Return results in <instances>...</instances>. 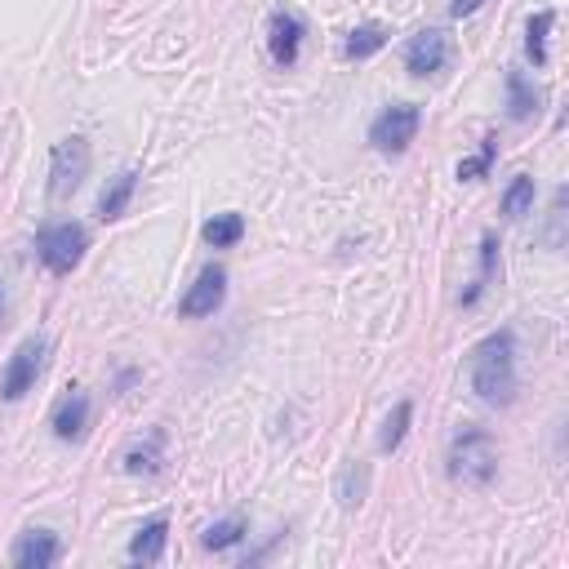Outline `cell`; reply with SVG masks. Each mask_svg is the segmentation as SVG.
Returning a JSON list of instances; mask_svg holds the SVG:
<instances>
[{
    "label": "cell",
    "instance_id": "cell-7",
    "mask_svg": "<svg viewBox=\"0 0 569 569\" xmlns=\"http://www.w3.org/2000/svg\"><path fill=\"white\" fill-rule=\"evenodd\" d=\"M223 299H228V271H223L219 263H209V267L191 280V290L183 294L178 316H187V321H196V316H213V312L223 307Z\"/></svg>",
    "mask_w": 569,
    "mask_h": 569
},
{
    "label": "cell",
    "instance_id": "cell-18",
    "mask_svg": "<svg viewBox=\"0 0 569 569\" xmlns=\"http://www.w3.org/2000/svg\"><path fill=\"white\" fill-rule=\"evenodd\" d=\"M245 534H249V521H245V516H228V521H213L200 543H205L209 551H228V547H236Z\"/></svg>",
    "mask_w": 569,
    "mask_h": 569
},
{
    "label": "cell",
    "instance_id": "cell-25",
    "mask_svg": "<svg viewBox=\"0 0 569 569\" xmlns=\"http://www.w3.org/2000/svg\"><path fill=\"white\" fill-rule=\"evenodd\" d=\"M480 5H485V0H450V14H454V19H467V14H476Z\"/></svg>",
    "mask_w": 569,
    "mask_h": 569
},
{
    "label": "cell",
    "instance_id": "cell-17",
    "mask_svg": "<svg viewBox=\"0 0 569 569\" xmlns=\"http://www.w3.org/2000/svg\"><path fill=\"white\" fill-rule=\"evenodd\" d=\"M383 45H387V27H379V23H365V27H356V32L347 36L342 54L361 62V58H374V54H379Z\"/></svg>",
    "mask_w": 569,
    "mask_h": 569
},
{
    "label": "cell",
    "instance_id": "cell-16",
    "mask_svg": "<svg viewBox=\"0 0 569 569\" xmlns=\"http://www.w3.org/2000/svg\"><path fill=\"white\" fill-rule=\"evenodd\" d=\"M200 236H205L213 249H232V245L245 236V219H241V213H213Z\"/></svg>",
    "mask_w": 569,
    "mask_h": 569
},
{
    "label": "cell",
    "instance_id": "cell-26",
    "mask_svg": "<svg viewBox=\"0 0 569 569\" xmlns=\"http://www.w3.org/2000/svg\"><path fill=\"white\" fill-rule=\"evenodd\" d=\"M5 316H10V299H5V280H0V325H5Z\"/></svg>",
    "mask_w": 569,
    "mask_h": 569
},
{
    "label": "cell",
    "instance_id": "cell-19",
    "mask_svg": "<svg viewBox=\"0 0 569 569\" xmlns=\"http://www.w3.org/2000/svg\"><path fill=\"white\" fill-rule=\"evenodd\" d=\"M409 418H414V405H409V400H400V405L387 414L383 437H379V450H383V454H396V450H400V441H405V432H409Z\"/></svg>",
    "mask_w": 569,
    "mask_h": 569
},
{
    "label": "cell",
    "instance_id": "cell-5",
    "mask_svg": "<svg viewBox=\"0 0 569 569\" xmlns=\"http://www.w3.org/2000/svg\"><path fill=\"white\" fill-rule=\"evenodd\" d=\"M45 356H49V342L40 334L27 338V342H19V351L10 356L5 374H0V396H5V400H23L36 387V379L45 374Z\"/></svg>",
    "mask_w": 569,
    "mask_h": 569
},
{
    "label": "cell",
    "instance_id": "cell-23",
    "mask_svg": "<svg viewBox=\"0 0 569 569\" xmlns=\"http://www.w3.org/2000/svg\"><path fill=\"white\" fill-rule=\"evenodd\" d=\"M125 467H129L133 476H152V472L161 467V437H156L148 450H129V454H125Z\"/></svg>",
    "mask_w": 569,
    "mask_h": 569
},
{
    "label": "cell",
    "instance_id": "cell-6",
    "mask_svg": "<svg viewBox=\"0 0 569 569\" xmlns=\"http://www.w3.org/2000/svg\"><path fill=\"white\" fill-rule=\"evenodd\" d=\"M418 125H422V112L414 107V103H396V107H387V112H379V120L370 125V142L379 152H405L409 142H414V133H418Z\"/></svg>",
    "mask_w": 569,
    "mask_h": 569
},
{
    "label": "cell",
    "instance_id": "cell-22",
    "mask_svg": "<svg viewBox=\"0 0 569 569\" xmlns=\"http://www.w3.org/2000/svg\"><path fill=\"white\" fill-rule=\"evenodd\" d=\"M493 156H498V138H485V142H480V156H472V161H463V165H458V178H463V183L485 178V174H489V165H493Z\"/></svg>",
    "mask_w": 569,
    "mask_h": 569
},
{
    "label": "cell",
    "instance_id": "cell-15",
    "mask_svg": "<svg viewBox=\"0 0 569 569\" xmlns=\"http://www.w3.org/2000/svg\"><path fill=\"white\" fill-rule=\"evenodd\" d=\"M538 112V90L525 81V71L508 67V116L512 120H530Z\"/></svg>",
    "mask_w": 569,
    "mask_h": 569
},
{
    "label": "cell",
    "instance_id": "cell-14",
    "mask_svg": "<svg viewBox=\"0 0 569 569\" xmlns=\"http://www.w3.org/2000/svg\"><path fill=\"white\" fill-rule=\"evenodd\" d=\"M133 187H138V174L133 170H125V174H116L107 187H103V196H98V219H120L125 213V205H129V196H133Z\"/></svg>",
    "mask_w": 569,
    "mask_h": 569
},
{
    "label": "cell",
    "instance_id": "cell-1",
    "mask_svg": "<svg viewBox=\"0 0 569 569\" xmlns=\"http://www.w3.org/2000/svg\"><path fill=\"white\" fill-rule=\"evenodd\" d=\"M472 392L493 409H508L516 400V342H512V329L489 334L472 351Z\"/></svg>",
    "mask_w": 569,
    "mask_h": 569
},
{
    "label": "cell",
    "instance_id": "cell-11",
    "mask_svg": "<svg viewBox=\"0 0 569 569\" xmlns=\"http://www.w3.org/2000/svg\"><path fill=\"white\" fill-rule=\"evenodd\" d=\"M58 556H62V543H58L54 530H27L14 547V565H23V569H45Z\"/></svg>",
    "mask_w": 569,
    "mask_h": 569
},
{
    "label": "cell",
    "instance_id": "cell-8",
    "mask_svg": "<svg viewBox=\"0 0 569 569\" xmlns=\"http://www.w3.org/2000/svg\"><path fill=\"white\" fill-rule=\"evenodd\" d=\"M303 36H307V27H303V19L294 10H276L271 14V23H267V49H271V58L280 67H294L299 62Z\"/></svg>",
    "mask_w": 569,
    "mask_h": 569
},
{
    "label": "cell",
    "instance_id": "cell-21",
    "mask_svg": "<svg viewBox=\"0 0 569 569\" xmlns=\"http://www.w3.org/2000/svg\"><path fill=\"white\" fill-rule=\"evenodd\" d=\"M551 23H556L551 10H543V14H534V19L525 23V49H530L534 67H547V32H551Z\"/></svg>",
    "mask_w": 569,
    "mask_h": 569
},
{
    "label": "cell",
    "instance_id": "cell-3",
    "mask_svg": "<svg viewBox=\"0 0 569 569\" xmlns=\"http://www.w3.org/2000/svg\"><path fill=\"white\" fill-rule=\"evenodd\" d=\"M85 245H90V232L81 223H49L36 236V258L54 276H67V271H77V263L85 258Z\"/></svg>",
    "mask_w": 569,
    "mask_h": 569
},
{
    "label": "cell",
    "instance_id": "cell-2",
    "mask_svg": "<svg viewBox=\"0 0 569 569\" xmlns=\"http://www.w3.org/2000/svg\"><path fill=\"white\" fill-rule=\"evenodd\" d=\"M450 476L458 485H472V489H480V485H489L498 476V445H493V437L485 432V427H467V432L454 437Z\"/></svg>",
    "mask_w": 569,
    "mask_h": 569
},
{
    "label": "cell",
    "instance_id": "cell-10",
    "mask_svg": "<svg viewBox=\"0 0 569 569\" xmlns=\"http://www.w3.org/2000/svg\"><path fill=\"white\" fill-rule=\"evenodd\" d=\"M334 498H338V508L342 512H356L370 498V467L361 458H347L338 467V480H334Z\"/></svg>",
    "mask_w": 569,
    "mask_h": 569
},
{
    "label": "cell",
    "instance_id": "cell-24",
    "mask_svg": "<svg viewBox=\"0 0 569 569\" xmlns=\"http://www.w3.org/2000/svg\"><path fill=\"white\" fill-rule=\"evenodd\" d=\"M560 223H565V187H560L556 200H551V232H547V245H551V249H560V241H565V236H560Z\"/></svg>",
    "mask_w": 569,
    "mask_h": 569
},
{
    "label": "cell",
    "instance_id": "cell-4",
    "mask_svg": "<svg viewBox=\"0 0 569 569\" xmlns=\"http://www.w3.org/2000/svg\"><path fill=\"white\" fill-rule=\"evenodd\" d=\"M90 142L85 138H62L54 156H49V196L54 200H67V196H77L81 183L90 178Z\"/></svg>",
    "mask_w": 569,
    "mask_h": 569
},
{
    "label": "cell",
    "instance_id": "cell-13",
    "mask_svg": "<svg viewBox=\"0 0 569 569\" xmlns=\"http://www.w3.org/2000/svg\"><path fill=\"white\" fill-rule=\"evenodd\" d=\"M165 538H170V521L165 516L148 521V525L133 534V543H129V560L133 565H156L165 556Z\"/></svg>",
    "mask_w": 569,
    "mask_h": 569
},
{
    "label": "cell",
    "instance_id": "cell-12",
    "mask_svg": "<svg viewBox=\"0 0 569 569\" xmlns=\"http://www.w3.org/2000/svg\"><path fill=\"white\" fill-rule=\"evenodd\" d=\"M85 422H90V396H85V392H71V396L54 409V418H49V427H54L58 441H77V437L85 432Z\"/></svg>",
    "mask_w": 569,
    "mask_h": 569
},
{
    "label": "cell",
    "instance_id": "cell-20",
    "mask_svg": "<svg viewBox=\"0 0 569 569\" xmlns=\"http://www.w3.org/2000/svg\"><path fill=\"white\" fill-rule=\"evenodd\" d=\"M534 209V178L530 174H521V178H512V187L503 191V219H525V213Z\"/></svg>",
    "mask_w": 569,
    "mask_h": 569
},
{
    "label": "cell",
    "instance_id": "cell-9",
    "mask_svg": "<svg viewBox=\"0 0 569 569\" xmlns=\"http://www.w3.org/2000/svg\"><path fill=\"white\" fill-rule=\"evenodd\" d=\"M450 36L445 32H437V27H427V32H418L409 45H405V67L414 71V77H437V71L450 62Z\"/></svg>",
    "mask_w": 569,
    "mask_h": 569
}]
</instances>
